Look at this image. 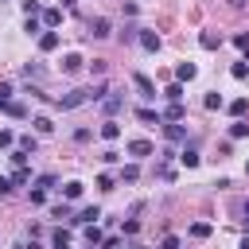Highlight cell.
<instances>
[{"mask_svg": "<svg viewBox=\"0 0 249 249\" xmlns=\"http://www.w3.org/2000/svg\"><path fill=\"white\" fill-rule=\"evenodd\" d=\"M198 43H202V51H218V47H222V35H214V31H202V35H198Z\"/></svg>", "mask_w": 249, "mask_h": 249, "instance_id": "obj_13", "label": "cell"}, {"mask_svg": "<svg viewBox=\"0 0 249 249\" xmlns=\"http://www.w3.org/2000/svg\"><path fill=\"white\" fill-rule=\"evenodd\" d=\"M19 249H39V241H35V237H31V241H23V245H19Z\"/></svg>", "mask_w": 249, "mask_h": 249, "instance_id": "obj_48", "label": "cell"}, {"mask_svg": "<svg viewBox=\"0 0 249 249\" xmlns=\"http://www.w3.org/2000/svg\"><path fill=\"white\" fill-rule=\"evenodd\" d=\"M62 195H66L70 202H74V198H82V183H78V179H70V183H62Z\"/></svg>", "mask_w": 249, "mask_h": 249, "instance_id": "obj_19", "label": "cell"}, {"mask_svg": "<svg viewBox=\"0 0 249 249\" xmlns=\"http://www.w3.org/2000/svg\"><path fill=\"white\" fill-rule=\"evenodd\" d=\"M191 237H210V222H191Z\"/></svg>", "mask_w": 249, "mask_h": 249, "instance_id": "obj_24", "label": "cell"}, {"mask_svg": "<svg viewBox=\"0 0 249 249\" xmlns=\"http://www.w3.org/2000/svg\"><path fill=\"white\" fill-rule=\"evenodd\" d=\"M35 148H39V140H35V136H19V152H27V156H31Z\"/></svg>", "mask_w": 249, "mask_h": 249, "instance_id": "obj_28", "label": "cell"}, {"mask_svg": "<svg viewBox=\"0 0 249 249\" xmlns=\"http://www.w3.org/2000/svg\"><path fill=\"white\" fill-rule=\"evenodd\" d=\"M109 27H113V23H109L105 16H93V19H89V35H93V39H105Z\"/></svg>", "mask_w": 249, "mask_h": 249, "instance_id": "obj_6", "label": "cell"}, {"mask_svg": "<svg viewBox=\"0 0 249 249\" xmlns=\"http://www.w3.org/2000/svg\"><path fill=\"white\" fill-rule=\"evenodd\" d=\"M226 109H230V117H237V121H241V117L249 113V97H237V101H230Z\"/></svg>", "mask_w": 249, "mask_h": 249, "instance_id": "obj_14", "label": "cell"}, {"mask_svg": "<svg viewBox=\"0 0 249 249\" xmlns=\"http://www.w3.org/2000/svg\"><path fill=\"white\" fill-rule=\"evenodd\" d=\"M163 132H167V140H171V144H183V140H187V128H183V121H179V124H163Z\"/></svg>", "mask_w": 249, "mask_h": 249, "instance_id": "obj_12", "label": "cell"}, {"mask_svg": "<svg viewBox=\"0 0 249 249\" xmlns=\"http://www.w3.org/2000/svg\"><path fill=\"white\" fill-rule=\"evenodd\" d=\"M230 136H233V140L249 136V121H245V117H241V121H233V124H230Z\"/></svg>", "mask_w": 249, "mask_h": 249, "instance_id": "obj_20", "label": "cell"}, {"mask_svg": "<svg viewBox=\"0 0 249 249\" xmlns=\"http://www.w3.org/2000/svg\"><path fill=\"white\" fill-rule=\"evenodd\" d=\"M245 175H249V163H245Z\"/></svg>", "mask_w": 249, "mask_h": 249, "instance_id": "obj_52", "label": "cell"}, {"mask_svg": "<svg viewBox=\"0 0 249 249\" xmlns=\"http://www.w3.org/2000/svg\"><path fill=\"white\" fill-rule=\"evenodd\" d=\"M121 245V237H101V249H117Z\"/></svg>", "mask_w": 249, "mask_h": 249, "instance_id": "obj_44", "label": "cell"}, {"mask_svg": "<svg viewBox=\"0 0 249 249\" xmlns=\"http://www.w3.org/2000/svg\"><path fill=\"white\" fill-rule=\"evenodd\" d=\"M54 183H58L54 175H39V191H47V187H54Z\"/></svg>", "mask_w": 249, "mask_h": 249, "instance_id": "obj_42", "label": "cell"}, {"mask_svg": "<svg viewBox=\"0 0 249 249\" xmlns=\"http://www.w3.org/2000/svg\"><path fill=\"white\" fill-rule=\"evenodd\" d=\"M31 124H35V132H51V128H54V124H51V117H35Z\"/></svg>", "mask_w": 249, "mask_h": 249, "instance_id": "obj_32", "label": "cell"}, {"mask_svg": "<svg viewBox=\"0 0 249 249\" xmlns=\"http://www.w3.org/2000/svg\"><path fill=\"white\" fill-rule=\"evenodd\" d=\"M226 101H222V93H206V109H222Z\"/></svg>", "mask_w": 249, "mask_h": 249, "instance_id": "obj_33", "label": "cell"}, {"mask_svg": "<svg viewBox=\"0 0 249 249\" xmlns=\"http://www.w3.org/2000/svg\"><path fill=\"white\" fill-rule=\"evenodd\" d=\"M230 74H233L237 82H241V78H249V62H233V66H230Z\"/></svg>", "mask_w": 249, "mask_h": 249, "instance_id": "obj_27", "label": "cell"}, {"mask_svg": "<svg viewBox=\"0 0 249 249\" xmlns=\"http://www.w3.org/2000/svg\"><path fill=\"white\" fill-rule=\"evenodd\" d=\"M101 160H105V163H117V160H121V152H113V148H105V152H101Z\"/></svg>", "mask_w": 249, "mask_h": 249, "instance_id": "obj_41", "label": "cell"}, {"mask_svg": "<svg viewBox=\"0 0 249 249\" xmlns=\"http://www.w3.org/2000/svg\"><path fill=\"white\" fill-rule=\"evenodd\" d=\"M136 35H140V27H132V23H128V27L121 31V43H136Z\"/></svg>", "mask_w": 249, "mask_h": 249, "instance_id": "obj_31", "label": "cell"}, {"mask_svg": "<svg viewBox=\"0 0 249 249\" xmlns=\"http://www.w3.org/2000/svg\"><path fill=\"white\" fill-rule=\"evenodd\" d=\"M183 117H187V109H183V101H171V105H167V109L160 113V121H167V124H179Z\"/></svg>", "mask_w": 249, "mask_h": 249, "instance_id": "obj_3", "label": "cell"}, {"mask_svg": "<svg viewBox=\"0 0 249 249\" xmlns=\"http://www.w3.org/2000/svg\"><path fill=\"white\" fill-rule=\"evenodd\" d=\"M179 160H183V167H198V160H202V156H198V152H191V148H187V152H183V156H179Z\"/></svg>", "mask_w": 249, "mask_h": 249, "instance_id": "obj_29", "label": "cell"}, {"mask_svg": "<svg viewBox=\"0 0 249 249\" xmlns=\"http://www.w3.org/2000/svg\"><path fill=\"white\" fill-rule=\"evenodd\" d=\"M124 233H128V237H136V233H140V222H136V218H128V222H124Z\"/></svg>", "mask_w": 249, "mask_h": 249, "instance_id": "obj_40", "label": "cell"}, {"mask_svg": "<svg viewBox=\"0 0 249 249\" xmlns=\"http://www.w3.org/2000/svg\"><path fill=\"white\" fill-rule=\"evenodd\" d=\"M43 202H47V191L35 187V191H31V206H43Z\"/></svg>", "mask_w": 249, "mask_h": 249, "instance_id": "obj_39", "label": "cell"}, {"mask_svg": "<svg viewBox=\"0 0 249 249\" xmlns=\"http://www.w3.org/2000/svg\"><path fill=\"white\" fill-rule=\"evenodd\" d=\"M230 8H245V0H230Z\"/></svg>", "mask_w": 249, "mask_h": 249, "instance_id": "obj_49", "label": "cell"}, {"mask_svg": "<svg viewBox=\"0 0 249 249\" xmlns=\"http://www.w3.org/2000/svg\"><path fill=\"white\" fill-rule=\"evenodd\" d=\"M58 47V31H43L39 35V51H54Z\"/></svg>", "mask_w": 249, "mask_h": 249, "instance_id": "obj_16", "label": "cell"}, {"mask_svg": "<svg viewBox=\"0 0 249 249\" xmlns=\"http://www.w3.org/2000/svg\"><path fill=\"white\" fill-rule=\"evenodd\" d=\"M163 97H167V101H183V82H171V86L163 89Z\"/></svg>", "mask_w": 249, "mask_h": 249, "instance_id": "obj_22", "label": "cell"}, {"mask_svg": "<svg viewBox=\"0 0 249 249\" xmlns=\"http://www.w3.org/2000/svg\"><path fill=\"white\" fill-rule=\"evenodd\" d=\"M121 109H124V97H121V93H113V97H105V101H101V113H105V121H109L113 113H121Z\"/></svg>", "mask_w": 249, "mask_h": 249, "instance_id": "obj_7", "label": "cell"}, {"mask_svg": "<svg viewBox=\"0 0 249 249\" xmlns=\"http://www.w3.org/2000/svg\"><path fill=\"white\" fill-rule=\"evenodd\" d=\"M86 101H89V89H70L66 97H58V109H78Z\"/></svg>", "mask_w": 249, "mask_h": 249, "instance_id": "obj_1", "label": "cell"}, {"mask_svg": "<svg viewBox=\"0 0 249 249\" xmlns=\"http://www.w3.org/2000/svg\"><path fill=\"white\" fill-rule=\"evenodd\" d=\"M0 101H12V82H0Z\"/></svg>", "mask_w": 249, "mask_h": 249, "instance_id": "obj_43", "label": "cell"}, {"mask_svg": "<svg viewBox=\"0 0 249 249\" xmlns=\"http://www.w3.org/2000/svg\"><path fill=\"white\" fill-rule=\"evenodd\" d=\"M8 191H12V179H4V175H0V195H8Z\"/></svg>", "mask_w": 249, "mask_h": 249, "instance_id": "obj_46", "label": "cell"}, {"mask_svg": "<svg viewBox=\"0 0 249 249\" xmlns=\"http://www.w3.org/2000/svg\"><path fill=\"white\" fill-rule=\"evenodd\" d=\"M117 136H121V124H117L113 117H109V121H101V140H117Z\"/></svg>", "mask_w": 249, "mask_h": 249, "instance_id": "obj_15", "label": "cell"}, {"mask_svg": "<svg viewBox=\"0 0 249 249\" xmlns=\"http://www.w3.org/2000/svg\"><path fill=\"white\" fill-rule=\"evenodd\" d=\"M23 78H27V82H31V78L39 82V78H43V66H39V62H27V66H23Z\"/></svg>", "mask_w": 249, "mask_h": 249, "instance_id": "obj_25", "label": "cell"}, {"mask_svg": "<svg viewBox=\"0 0 249 249\" xmlns=\"http://www.w3.org/2000/svg\"><path fill=\"white\" fill-rule=\"evenodd\" d=\"M237 249H249V237H245V241H241V245H237Z\"/></svg>", "mask_w": 249, "mask_h": 249, "instance_id": "obj_50", "label": "cell"}, {"mask_svg": "<svg viewBox=\"0 0 249 249\" xmlns=\"http://www.w3.org/2000/svg\"><path fill=\"white\" fill-rule=\"evenodd\" d=\"M136 121H144V124H163L160 113H152V109H136Z\"/></svg>", "mask_w": 249, "mask_h": 249, "instance_id": "obj_23", "label": "cell"}, {"mask_svg": "<svg viewBox=\"0 0 249 249\" xmlns=\"http://www.w3.org/2000/svg\"><path fill=\"white\" fill-rule=\"evenodd\" d=\"M51 249H70V233H66V230H54V237H51Z\"/></svg>", "mask_w": 249, "mask_h": 249, "instance_id": "obj_21", "label": "cell"}, {"mask_svg": "<svg viewBox=\"0 0 249 249\" xmlns=\"http://www.w3.org/2000/svg\"><path fill=\"white\" fill-rule=\"evenodd\" d=\"M23 12H27V16H43V8H39V0H23Z\"/></svg>", "mask_w": 249, "mask_h": 249, "instance_id": "obj_35", "label": "cell"}, {"mask_svg": "<svg viewBox=\"0 0 249 249\" xmlns=\"http://www.w3.org/2000/svg\"><path fill=\"white\" fill-rule=\"evenodd\" d=\"M8 179H12V187H23V183H31V167H16Z\"/></svg>", "mask_w": 249, "mask_h": 249, "instance_id": "obj_17", "label": "cell"}, {"mask_svg": "<svg viewBox=\"0 0 249 249\" xmlns=\"http://www.w3.org/2000/svg\"><path fill=\"white\" fill-rule=\"evenodd\" d=\"M195 74H198V66H195V62H179V66H175V82H191Z\"/></svg>", "mask_w": 249, "mask_h": 249, "instance_id": "obj_11", "label": "cell"}, {"mask_svg": "<svg viewBox=\"0 0 249 249\" xmlns=\"http://www.w3.org/2000/svg\"><path fill=\"white\" fill-rule=\"evenodd\" d=\"M16 144V136H12V128H0V148H12Z\"/></svg>", "mask_w": 249, "mask_h": 249, "instance_id": "obj_36", "label": "cell"}, {"mask_svg": "<svg viewBox=\"0 0 249 249\" xmlns=\"http://www.w3.org/2000/svg\"><path fill=\"white\" fill-rule=\"evenodd\" d=\"M132 86L140 89V97H148V101L156 97V86H152V78H148V74H132Z\"/></svg>", "mask_w": 249, "mask_h": 249, "instance_id": "obj_5", "label": "cell"}, {"mask_svg": "<svg viewBox=\"0 0 249 249\" xmlns=\"http://www.w3.org/2000/svg\"><path fill=\"white\" fill-rule=\"evenodd\" d=\"M82 62H86V58H82V54H74V51H70V54H62V70H66V74H78V70H82Z\"/></svg>", "mask_w": 249, "mask_h": 249, "instance_id": "obj_10", "label": "cell"}, {"mask_svg": "<svg viewBox=\"0 0 249 249\" xmlns=\"http://www.w3.org/2000/svg\"><path fill=\"white\" fill-rule=\"evenodd\" d=\"M136 43H140V47H144L148 54H156V51H160V35H156V31H148V27H140V35H136Z\"/></svg>", "mask_w": 249, "mask_h": 249, "instance_id": "obj_2", "label": "cell"}, {"mask_svg": "<svg viewBox=\"0 0 249 249\" xmlns=\"http://www.w3.org/2000/svg\"><path fill=\"white\" fill-rule=\"evenodd\" d=\"M12 163H16V167H27V152L16 148V152H12Z\"/></svg>", "mask_w": 249, "mask_h": 249, "instance_id": "obj_38", "label": "cell"}, {"mask_svg": "<svg viewBox=\"0 0 249 249\" xmlns=\"http://www.w3.org/2000/svg\"><path fill=\"white\" fill-rule=\"evenodd\" d=\"M233 43H237V51L249 58V35H233Z\"/></svg>", "mask_w": 249, "mask_h": 249, "instance_id": "obj_37", "label": "cell"}, {"mask_svg": "<svg viewBox=\"0 0 249 249\" xmlns=\"http://www.w3.org/2000/svg\"><path fill=\"white\" fill-rule=\"evenodd\" d=\"M58 23H62V8H43V27L54 31Z\"/></svg>", "mask_w": 249, "mask_h": 249, "instance_id": "obj_8", "label": "cell"}, {"mask_svg": "<svg viewBox=\"0 0 249 249\" xmlns=\"http://www.w3.org/2000/svg\"><path fill=\"white\" fill-rule=\"evenodd\" d=\"M0 113H8V117H16V121H23V117H27V105H19V101H0Z\"/></svg>", "mask_w": 249, "mask_h": 249, "instance_id": "obj_9", "label": "cell"}, {"mask_svg": "<svg viewBox=\"0 0 249 249\" xmlns=\"http://www.w3.org/2000/svg\"><path fill=\"white\" fill-rule=\"evenodd\" d=\"M23 31H27V35H43V27H39V19H35V16H27V19H23Z\"/></svg>", "mask_w": 249, "mask_h": 249, "instance_id": "obj_26", "label": "cell"}, {"mask_svg": "<svg viewBox=\"0 0 249 249\" xmlns=\"http://www.w3.org/2000/svg\"><path fill=\"white\" fill-rule=\"evenodd\" d=\"M132 249H148V245H132Z\"/></svg>", "mask_w": 249, "mask_h": 249, "instance_id": "obj_51", "label": "cell"}, {"mask_svg": "<svg viewBox=\"0 0 249 249\" xmlns=\"http://www.w3.org/2000/svg\"><path fill=\"white\" fill-rule=\"evenodd\" d=\"M237 210H241V214H245V218H241V222H245V226H249V202H241V206H237Z\"/></svg>", "mask_w": 249, "mask_h": 249, "instance_id": "obj_47", "label": "cell"}, {"mask_svg": "<svg viewBox=\"0 0 249 249\" xmlns=\"http://www.w3.org/2000/svg\"><path fill=\"white\" fill-rule=\"evenodd\" d=\"M86 241H89V245H101V230H97V222L86 226Z\"/></svg>", "mask_w": 249, "mask_h": 249, "instance_id": "obj_30", "label": "cell"}, {"mask_svg": "<svg viewBox=\"0 0 249 249\" xmlns=\"http://www.w3.org/2000/svg\"><path fill=\"white\" fill-rule=\"evenodd\" d=\"M113 183H117V179H113L109 171H105V175H97V187H101V191H113Z\"/></svg>", "mask_w": 249, "mask_h": 249, "instance_id": "obj_34", "label": "cell"}, {"mask_svg": "<svg viewBox=\"0 0 249 249\" xmlns=\"http://www.w3.org/2000/svg\"><path fill=\"white\" fill-rule=\"evenodd\" d=\"M136 179H140V167L136 163H124L121 167V183H136Z\"/></svg>", "mask_w": 249, "mask_h": 249, "instance_id": "obj_18", "label": "cell"}, {"mask_svg": "<svg viewBox=\"0 0 249 249\" xmlns=\"http://www.w3.org/2000/svg\"><path fill=\"white\" fill-rule=\"evenodd\" d=\"M0 4H8V0H0Z\"/></svg>", "mask_w": 249, "mask_h": 249, "instance_id": "obj_53", "label": "cell"}, {"mask_svg": "<svg viewBox=\"0 0 249 249\" xmlns=\"http://www.w3.org/2000/svg\"><path fill=\"white\" fill-rule=\"evenodd\" d=\"M124 152L140 160V156H152V152H156V144H152V140H128V144H124Z\"/></svg>", "mask_w": 249, "mask_h": 249, "instance_id": "obj_4", "label": "cell"}, {"mask_svg": "<svg viewBox=\"0 0 249 249\" xmlns=\"http://www.w3.org/2000/svg\"><path fill=\"white\" fill-rule=\"evenodd\" d=\"M160 249H179V237H163V245Z\"/></svg>", "mask_w": 249, "mask_h": 249, "instance_id": "obj_45", "label": "cell"}]
</instances>
